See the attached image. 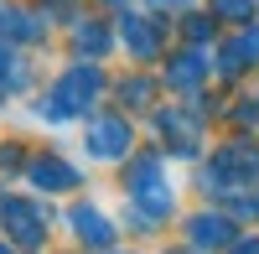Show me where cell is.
Segmentation results:
<instances>
[{
  "label": "cell",
  "instance_id": "1",
  "mask_svg": "<svg viewBox=\"0 0 259 254\" xmlns=\"http://www.w3.org/2000/svg\"><path fill=\"white\" fill-rule=\"evenodd\" d=\"M124 187H130V197L145 207L150 223H161V218L171 213V192H166V177H161V161H156V156H140L135 166H130Z\"/></svg>",
  "mask_w": 259,
  "mask_h": 254
},
{
  "label": "cell",
  "instance_id": "2",
  "mask_svg": "<svg viewBox=\"0 0 259 254\" xmlns=\"http://www.w3.org/2000/svg\"><path fill=\"white\" fill-rule=\"evenodd\" d=\"M99 68H68V73H62V83H57V89H52V99H57V109L62 114H83V109H89V99L99 94Z\"/></svg>",
  "mask_w": 259,
  "mask_h": 254
},
{
  "label": "cell",
  "instance_id": "3",
  "mask_svg": "<svg viewBox=\"0 0 259 254\" xmlns=\"http://www.w3.org/2000/svg\"><path fill=\"white\" fill-rule=\"evenodd\" d=\"M89 140H94V156H104V161H109V156H124L135 135H130V124H124V119L99 114V119L89 124Z\"/></svg>",
  "mask_w": 259,
  "mask_h": 254
},
{
  "label": "cell",
  "instance_id": "4",
  "mask_svg": "<svg viewBox=\"0 0 259 254\" xmlns=\"http://www.w3.org/2000/svg\"><path fill=\"white\" fill-rule=\"evenodd\" d=\"M73 234H78L83 244H94V249L114 244V228H109V218H104V213H94V207H73Z\"/></svg>",
  "mask_w": 259,
  "mask_h": 254
},
{
  "label": "cell",
  "instance_id": "5",
  "mask_svg": "<svg viewBox=\"0 0 259 254\" xmlns=\"http://www.w3.org/2000/svg\"><path fill=\"white\" fill-rule=\"evenodd\" d=\"M233 239V223L218 213H197L192 218V244H228Z\"/></svg>",
  "mask_w": 259,
  "mask_h": 254
},
{
  "label": "cell",
  "instance_id": "6",
  "mask_svg": "<svg viewBox=\"0 0 259 254\" xmlns=\"http://www.w3.org/2000/svg\"><path fill=\"white\" fill-rule=\"evenodd\" d=\"M31 182H41L47 192H57V187H73L78 177H73V166H62L57 156H47V161H31Z\"/></svg>",
  "mask_w": 259,
  "mask_h": 254
},
{
  "label": "cell",
  "instance_id": "7",
  "mask_svg": "<svg viewBox=\"0 0 259 254\" xmlns=\"http://www.w3.org/2000/svg\"><path fill=\"white\" fill-rule=\"evenodd\" d=\"M6 218L16 223V228H11V234H16L21 244H36V239H41V234H36V213H31V207H26V202H6Z\"/></svg>",
  "mask_w": 259,
  "mask_h": 254
},
{
  "label": "cell",
  "instance_id": "8",
  "mask_svg": "<svg viewBox=\"0 0 259 254\" xmlns=\"http://www.w3.org/2000/svg\"><path fill=\"white\" fill-rule=\"evenodd\" d=\"M124 41H130V47H135L140 57H150V52H156V31L145 26V16H124Z\"/></svg>",
  "mask_w": 259,
  "mask_h": 254
},
{
  "label": "cell",
  "instance_id": "9",
  "mask_svg": "<svg viewBox=\"0 0 259 254\" xmlns=\"http://www.w3.org/2000/svg\"><path fill=\"white\" fill-rule=\"evenodd\" d=\"M78 47H94V52H104V47H109V36H104L99 26H78Z\"/></svg>",
  "mask_w": 259,
  "mask_h": 254
},
{
  "label": "cell",
  "instance_id": "10",
  "mask_svg": "<svg viewBox=\"0 0 259 254\" xmlns=\"http://www.w3.org/2000/svg\"><path fill=\"white\" fill-rule=\"evenodd\" d=\"M218 11H228V16H244V11H249V0H218Z\"/></svg>",
  "mask_w": 259,
  "mask_h": 254
},
{
  "label": "cell",
  "instance_id": "11",
  "mask_svg": "<svg viewBox=\"0 0 259 254\" xmlns=\"http://www.w3.org/2000/svg\"><path fill=\"white\" fill-rule=\"evenodd\" d=\"M233 254H259V244H254V239H244V244L233 249Z\"/></svg>",
  "mask_w": 259,
  "mask_h": 254
},
{
  "label": "cell",
  "instance_id": "12",
  "mask_svg": "<svg viewBox=\"0 0 259 254\" xmlns=\"http://www.w3.org/2000/svg\"><path fill=\"white\" fill-rule=\"evenodd\" d=\"M6 68H11V52H0V73H6Z\"/></svg>",
  "mask_w": 259,
  "mask_h": 254
},
{
  "label": "cell",
  "instance_id": "13",
  "mask_svg": "<svg viewBox=\"0 0 259 254\" xmlns=\"http://www.w3.org/2000/svg\"><path fill=\"white\" fill-rule=\"evenodd\" d=\"M0 254H11V249H0Z\"/></svg>",
  "mask_w": 259,
  "mask_h": 254
}]
</instances>
